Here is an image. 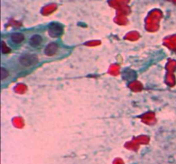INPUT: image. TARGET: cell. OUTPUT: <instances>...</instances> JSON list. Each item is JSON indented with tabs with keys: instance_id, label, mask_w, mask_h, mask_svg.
Masks as SVG:
<instances>
[{
	"instance_id": "6da1fadb",
	"label": "cell",
	"mask_w": 176,
	"mask_h": 164,
	"mask_svg": "<svg viewBox=\"0 0 176 164\" xmlns=\"http://www.w3.org/2000/svg\"><path fill=\"white\" fill-rule=\"evenodd\" d=\"M18 61L22 66L23 67H30L38 63V57L35 54H23L19 57Z\"/></svg>"
},
{
	"instance_id": "7a4b0ae2",
	"label": "cell",
	"mask_w": 176,
	"mask_h": 164,
	"mask_svg": "<svg viewBox=\"0 0 176 164\" xmlns=\"http://www.w3.org/2000/svg\"><path fill=\"white\" fill-rule=\"evenodd\" d=\"M62 32H63V28L59 24H52L48 29V33L52 37H58L61 35Z\"/></svg>"
},
{
	"instance_id": "3957f363",
	"label": "cell",
	"mask_w": 176,
	"mask_h": 164,
	"mask_svg": "<svg viewBox=\"0 0 176 164\" xmlns=\"http://www.w3.org/2000/svg\"><path fill=\"white\" fill-rule=\"evenodd\" d=\"M59 50V46L57 43H54V42H52L50 44H48L46 48H45L44 52L46 55L47 56H53L56 54V52H58Z\"/></svg>"
},
{
	"instance_id": "277c9868",
	"label": "cell",
	"mask_w": 176,
	"mask_h": 164,
	"mask_svg": "<svg viewBox=\"0 0 176 164\" xmlns=\"http://www.w3.org/2000/svg\"><path fill=\"white\" fill-rule=\"evenodd\" d=\"M43 38L40 35H34L29 39V44L33 47H37L42 43Z\"/></svg>"
},
{
	"instance_id": "5b68a950",
	"label": "cell",
	"mask_w": 176,
	"mask_h": 164,
	"mask_svg": "<svg viewBox=\"0 0 176 164\" xmlns=\"http://www.w3.org/2000/svg\"><path fill=\"white\" fill-rule=\"evenodd\" d=\"M25 39L24 35L21 34V33H13L10 35V40L14 44H20Z\"/></svg>"
},
{
	"instance_id": "8992f818",
	"label": "cell",
	"mask_w": 176,
	"mask_h": 164,
	"mask_svg": "<svg viewBox=\"0 0 176 164\" xmlns=\"http://www.w3.org/2000/svg\"><path fill=\"white\" fill-rule=\"evenodd\" d=\"M9 71L7 69H5L4 67L1 68V80L4 81V79H6L9 76Z\"/></svg>"
}]
</instances>
